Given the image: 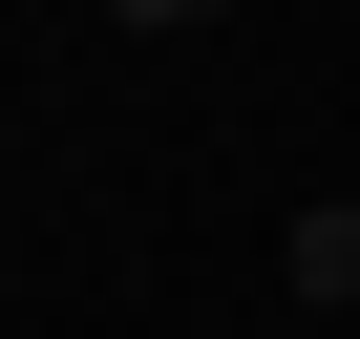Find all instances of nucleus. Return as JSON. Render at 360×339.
<instances>
[{
    "mask_svg": "<svg viewBox=\"0 0 360 339\" xmlns=\"http://www.w3.org/2000/svg\"><path fill=\"white\" fill-rule=\"evenodd\" d=\"M276 276H297V297H318V318H339V297H360V191H318V212H297V234H276Z\"/></svg>",
    "mask_w": 360,
    "mask_h": 339,
    "instance_id": "obj_1",
    "label": "nucleus"
},
{
    "mask_svg": "<svg viewBox=\"0 0 360 339\" xmlns=\"http://www.w3.org/2000/svg\"><path fill=\"white\" fill-rule=\"evenodd\" d=\"M106 22H148V43H169V22H233V0H106Z\"/></svg>",
    "mask_w": 360,
    "mask_h": 339,
    "instance_id": "obj_2",
    "label": "nucleus"
}]
</instances>
